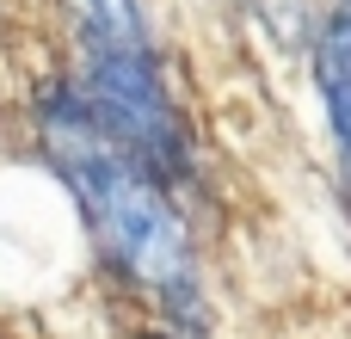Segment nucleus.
I'll return each mask as SVG.
<instances>
[{
    "mask_svg": "<svg viewBox=\"0 0 351 339\" xmlns=\"http://www.w3.org/2000/svg\"><path fill=\"white\" fill-rule=\"evenodd\" d=\"M321 49H339V56L351 62V0L339 6V12H333V25H327V37H321Z\"/></svg>",
    "mask_w": 351,
    "mask_h": 339,
    "instance_id": "obj_3",
    "label": "nucleus"
},
{
    "mask_svg": "<svg viewBox=\"0 0 351 339\" xmlns=\"http://www.w3.org/2000/svg\"><path fill=\"white\" fill-rule=\"evenodd\" d=\"M80 43H99V49H148V19L136 0H62Z\"/></svg>",
    "mask_w": 351,
    "mask_h": 339,
    "instance_id": "obj_2",
    "label": "nucleus"
},
{
    "mask_svg": "<svg viewBox=\"0 0 351 339\" xmlns=\"http://www.w3.org/2000/svg\"><path fill=\"white\" fill-rule=\"evenodd\" d=\"M43 117L68 136V142H62V173H68V185L80 191L86 222L99 229L105 253H111L142 290L167 296L179 315H191V309H185V296H191V235H185V222L173 216V204H167V191H160V173H154L148 161H136L117 136H105L99 117L80 105L74 86L49 93Z\"/></svg>",
    "mask_w": 351,
    "mask_h": 339,
    "instance_id": "obj_1",
    "label": "nucleus"
}]
</instances>
